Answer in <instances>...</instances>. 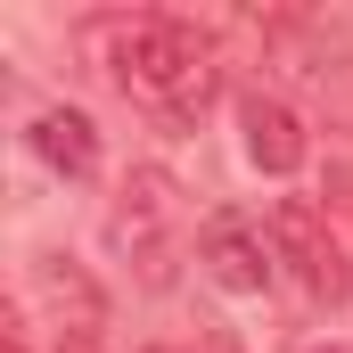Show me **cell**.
Here are the masks:
<instances>
[{
    "label": "cell",
    "mask_w": 353,
    "mask_h": 353,
    "mask_svg": "<svg viewBox=\"0 0 353 353\" xmlns=\"http://www.w3.org/2000/svg\"><path fill=\"white\" fill-rule=\"evenodd\" d=\"M107 74L123 99H140L148 115H205L222 90V58L205 33H189L181 17H132L107 33Z\"/></svg>",
    "instance_id": "1"
},
{
    "label": "cell",
    "mask_w": 353,
    "mask_h": 353,
    "mask_svg": "<svg viewBox=\"0 0 353 353\" xmlns=\"http://www.w3.org/2000/svg\"><path fill=\"white\" fill-rule=\"evenodd\" d=\"M107 247L140 271L148 288L173 279V263H181V197H173L165 173H132L123 181V197H115V214H107Z\"/></svg>",
    "instance_id": "2"
},
{
    "label": "cell",
    "mask_w": 353,
    "mask_h": 353,
    "mask_svg": "<svg viewBox=\"0 0 353 353\" xmlns=\"http://www.w3.org/2000/svg\"><path fill=\"white\" fill-rule=\"evenodd\" d=\"M239 123H247V157H255V173H271V181H288L296 165H304V148H312L304 123H296L271 90H255V99L239 107Z\"/></svg>",
    "instance_id": "6"
},
{
    "label": "cell",
    "mask_w": 353,
    "mask_h": 353,
    "mask_svg": "<svg viewBox=\"0 0 353 353\" xmlns=\"http://www.w3.org/2000/svg\"><path fill=\"white\" fill-rule=\"evenodd\" d=\"M197 263H205L214 288H230V296H263L279 255H271V230L239 222V214H214V222L197 230Z\"/></svg>",
    "instance_id": "4"
},
{
    "label": "cell",
    "mask_w": 353,
    "mask_h": 353,
    "mask_svg": "<svg viewBox=\"0 0 353 353\" xmlns=\"http://www.w3.org/2000/svg\"><path fill=\"white\" fill-rule=\"evenodd\" d=\"M271 255H279V271H288L312 304H345L353 296L345 239L329 230V214H321L312 197H279V205H271Z\"/></svg>",
    "instance_id": "3"
},
{
    "label": "cell",
    "mask_w": 353,
    "mask_h": 353,
    "mask_svg": "<svg viewBox=\"0 0 353 353\" xmlns=\"http://www.w3.org/2000/svg\"><path fill=\"white\" fill-rule=\"evenodd\" d=\"M33 296H41L50 321H58V345H66V337H74V345H99V329H107V296L90 288L83 263L41 255V263H33Z\"/></svg>",
    "instance_id": "5"
},
{
    "label": "cell",
    "mask_w": 353,
    "mask_h": 353,
    "mask_svg": "<svg viewBox=\"0 0 353 353\" xmlns=\"http://www.w3.org/2000/svg\"><path fill=\"white\" fill-rule=\"evenodd\" d=\"M25 140H33V157H41L50 173H66V181H90V173H99V132H90L83 107H41Z\"/></svg>",
    "instance_id": "7"
},
{
    "label": "cell",
    "mask_w": 353,
    "mask_h": 353,
    "mask_svg": "<svg viewBox=\"0 0 353 353\" xmlns=\"http://www.w3.org/2000/svg\"><path fill=\"white\" fill-rule=\"evenodd\" d=\"M157 353H165V345H157Z\"/></svg>",
    "instance_id": "8"
},
{
    "label": "cell",
    "mask_w": 353,
    "mask_h": 353,
    "mask_svg": "<svg viewBox=\"0 0 353 353\" xmlns=\"http://www.w3.org/2000/svg\"><path fill=\"white\" fill-rule=\"evenodd\" d=\"M329 353H337V345H329Z\"/></svg>",
    "instance_id": "9"
}]
</instances>
